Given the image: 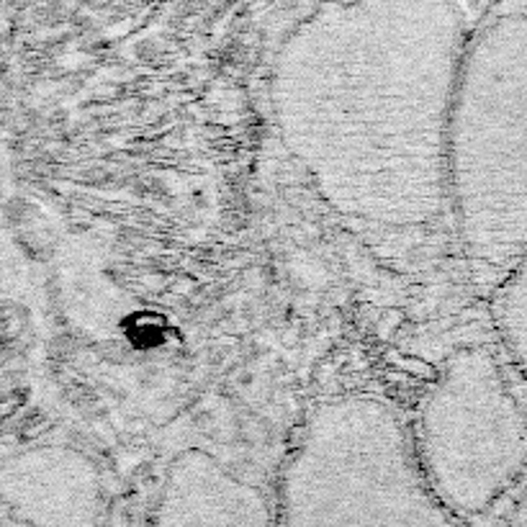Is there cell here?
<instances>
[{
  "mask_svg": "<svg viewBox=\"0 0 527 527\" xmlns=\"http://www.w3.org/2000/svg\"><path fill=\"white\" fill-rule=\"evenodd\" d=\"M468 34L458 0H327L286 36L275 127L342 219L422 232L447 214V121Z\"/></svg>",
  "mask_w": 527,
  "mask_h": 527,
  "instance_id": "6da1fadb",
  "label": "cell"
},
{
  "mask_svg": "<svg viewBox=\"0 0 527 527\" xmlns=\"http://www.w3.org/2000/svg\"><path fill=\"white\" fill-rule=\"evenodd\" d=\"M445 185L465 260L496 286L527 255V10H499L468 34Z\"/></svg>",
  "mask_w": 527,
  "mask_h": 527,
  "instance_id": "7a4b0ae2",
  "label": "cell"
},
{
  "mask_svg": "<svg viewBox=\"0 0 527 527\" xmlns=\"http://www.w3.org/2000/svg\"><path fill=\"white\" fill-rule=\"evenodd\" d=\"M432 494L461 517L494 512L527 479V404L486 345L450 352L409 432Z\"/></svg>",
  "mask_w": 527,
  "mask_h": 527,
  "instance_id": "3957f363",
  "label": "cell"
},
{
  "mask_svg": "<svg viewBox=\"0 0 527 527\" xmlns=\"http://www.w3.org/2000/svg\"><path fill=\"white\" fill-rule=\"evenodd\" d=\"M101 504V473L82 450L57 442L0 461V507L29 527H85Z\"/></svg>",
  "mask_w": 527,
  "mask_h": 527,
  "instance_id": "277c9868",
  "label": "cell"
},
{
  "mask_svg": "<svg viewBox=\"0 0 527 527\" xmlns=\"http://www.w3.org/2000/svg\"><path fill=\"white\" fill-rule=\"evenodd\" d=\"M494 319L504 360L527 391V255L496 283Z\"/></svg>",
  "mask_w": 527,
  "mask_h": 527,
  "instance_id": "5b68a950",
  "label": "cell"
},
{
  "mask_svg": "<svg viewBox=\"0 0 527 527\" xmlns=\"http://www.w3.org/2000/svg\"><path fill=\"white\" fill-rule=\"evenodd\" d=\"M510 527H527V491L522 494L517 504V512H514V519H512Z\"/></svg>",
  "mask_w": 527,
  "mask_h": 527,
  "instance_id": "8992f818",
  "label": "cell"
}]
</instances>
